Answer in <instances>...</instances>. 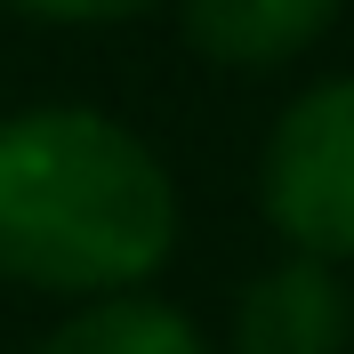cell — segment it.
Instances as JSON below:
<instances>
[{
    "label": "cell",
    "mask_w": 354,
    "mask_h": 354,
    "mask_svg": "<svg viewBox=\"0 0 354 354\" xmlns=\"http://www.w3.org/2000/svg\"><path fill=\"white\" fill-rule=\"evenodd\" d=\"M169 242L177 185L137 129L88 105L0 121V274L65 298H121Z\"/></svg>",
    "instance_id": "1"
},
{
    "label": "cell",
    "mask_w": 354,
    "mask_h": 354,
    "mask_svg": "<svg viewBox=\"0 0 354 354\" xmlns=\"http://www.w3.org/2000/svg\"><path fill=\"white\" fill-rule=\"evenodd\" d=\"M266 218L298 258L346 266L354 258V73L306 88L274 121L258 169Z\"/></svg>",
    "instance_id": "2"
},
{
    "label": "cell",
    "mask_w": 354,
    "mask_h": 354,
    "mask_svg": "<svg viewBox=\"0 0 354 354\" xmlns=\"http://www.w3.org/2000/svg\"><path fill=\"white\" fill-rule=\"evenodd\" d=\"M354 306L338 290V266L282 258L234 306V354H346Z\"/></svg>",
    "instance_id": "3"
},
{
    "label": "cell",
    "mask_w": 354,
    "mask_h": 354,
    "mask_svg": "<svg viewBox=\"0 0 354 354\" xmlns=\"http://www.w3.org/2000/svg\"><path fill=\"white\" fill-rule=\"evenodd\" d=\"M338 0H185V41L218 65H290L330 32Z\"/></svg>",
    "instance_id": "4"
},
{
    "label": "cell",
    "mask_w": 354,
    "mask_h": 354,
    "mask_svg": "<svg viewBox=\"0 0 354 354\" xmlns=\"http://www.w3.org/2000/svg\"><path fill=\"white\" fill-rule=\"evenodd\" d=\"M41 354H201V330L161 298H97L41 338Z\"/></svg>",
    "instance_id": "5"
},
{
    "label": "cell",
    "mask_w": 354,
    "mask_h": 354,
    "mask_svg": "<svg viewBox=\"0 0 354 354\" xmlns=\"http://www.w3.org/2000/svg\"><path fill=\"white\" fill-rule=\"evenodd\" d=\"M17 8L48 24H113V17H137L145 0H17Z\"/></svg>",
    "instance_id": "6"
}]
</instances>
